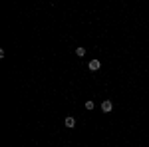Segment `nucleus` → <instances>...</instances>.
I'll use <instances>...</instances> for the list:
<instances>
[{
    "label": "nucleus",
    "instance_id": "obj_5",
    "mask_svg": "<svg viewBox=\"0 0 149 147\" xmlns=\"http://www.w3.org/2000/svg\"><path fill=\"white\" fill-rule=\"evenodd\" d=\"M76 54H78V56H84V54H86V50H84V48H81V46H80V48L76 50Z\"/></svg>",
    "mask_w": 149,
    "mask_h": 147
},
{
    "label": "nucleus",
    "instance_id": "obj_4",
    "mask_svg": "<svg viewBox=\"0 0 149 147\" xmlns=\"http://www.w3.org/2000/svg\"><path fill=\"white\" fill-rule=\"evenodd\" d=\"M93 105H95V103H93L92 100H90V102H86V109H93Z\"/></svg>",
    "mask_w": 149,
    "mask_h": 147
},
{
    "label": "nucleus",
    "instance_id": "obj_3",
    "mask_svg": "<svg viewBox=\"0 0 149 147\" xmlns=\"http://www.w3.org/2000/svg\"><path fill=\"white\" fill-rule=\"evenodd\" d=\"M66 125H68V127H74V125H76V119H74L72 115H68V117H66Z\"/></svg>",
    "mask_w": 149,
    "mask_h": 147
},
{
    "label": "nucleus",
    "instance_id": "obj_1",
    "mask_svg": "<svg viewBox=\"0 0 149 147\" xmlns=\"http://www.w3.org/2000/svg\"><path fill=\"white\" fill-rule=\"evenodd\" d=\"M88 68L92 70V72H97V70L102 68V62H100V60H90V64H88Z\"/></svg>",
    "mask_w": 149,
    "mask_h": 147
},
{
    "label": "nucleus",
    "instance_id": "obj_2",
    "mask_svg": "<svg viewBox=\"0 0 149 147\" xmlns=\"http://www.w3.org/2000/svg\"><path fill=\"white\" fill-rule=\"evenodd\" d=\"M111 109H113V103L109 102V100H105V102L102 103V111H103V113H109Z\"/></svg>",
    "mask_w": 149,
    "mask_h": 147
}]
</instances>
